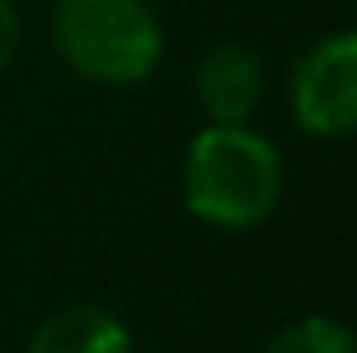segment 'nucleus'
<instances>
[{
    "instance_id": "f257e3e1",
    "label": "nucleus",
    "mask_w": 357,
    "mask_h": 353,
    "mask_svg": "<svg viewBox=\"0 0 357 353\" xmlns=\"http://www.w3.org/2000/svg\"><path fill=\"white\" fill-rule=\"evenodd\" d=\"M185 209L222 231H249L280 209L285 159L249 123H208L181 163Z\"/></svg>"
},
{
    "instance_id": "f03ea898",
    "label": "nucleus",
    "mask_w": 357,
    "mask_h": 353,
    "mask_svg": "<svg viewBox=\"0 0 357 353\" xmlns=\"http://www.w3.org/2000/svg\"><path fill=\"white\" fill-rule=\"evenodd\" d=\"M54 54L96 87H140L163 63V23L149 0H54Z\"/></svg>"
},
{
    "instance_id": "7ed1b4c3",
    "label": "nucleus",
    "mask_w": 357,
    "mask_h": 353,
    "mask_svg": "<svg viewBox=\"0 0 357 353\" xmlns=\"http://www.w3.org/2000/svg\"><path fill=\"white\" fill-rule=\"evenodd\" d=\"M289 109L307 136L344 141L357 127V32H340L312 41L289 77Z\"/></svg>"
},
{
    "instance_id": "20e7f679",
    "label": "nucleus",
    "mask_w": 357,
    "mask_h": 353,
    "mask_svg": "<svg viewBox=\"0 0 357 353\" xmlns=\"http://www.w3.org/2000/svg\"><path fill=\"white\" fill-rule=\"evenodd\" d=\"M267 91V68L249 45L222 41L195 63V100L208 123H249Z\"/></svg>"
},
{
    "instance_id": "39448f33",
    "label": "nucleus",
    "mask_w": 357,
    "mask_h": 353,
    "mask_svg": "<svg viewBox=\"0 0 357 353\" xmlns=\"http://www.w3.org/2000/svg\"><path fill=\"white\" fill-rule=\"evenodd\" d=\"M27 353H136V345L118 313L100 303H68L32 331Z\"/></svg>"
},
{
    "instance_id": "423d86ee",
    "label": "nucleus",
    "mask_w": 357,
    "mask_h": 353,
    "mask_svg": "<svg viewBox=\"0 0 357 353\" xmlns=\"http://www.w3.org/2000/svg\"><path fill=\"white\" fill-rule=\"evenodd\" d=\"M262 353H357L353 331L335 317H298L280 326L262 345Z\"/></svg>"
},
{
    "instance_id": "0eeeda50",
    "label": "nucleus",
    "mask_w": 357,
    "mask_h": 353,
    "mask_svg": "<svg viewBox=\"0 0 357 353\" xmlns=\"http://www.w3.org/2000/svg\"><path fill=\"white\" fill-rule=\"evenodd\" d=\"M18 9H14V0H0V73L14 63V54H18Z\"/></svg>"
}]
</instances>
